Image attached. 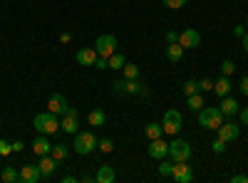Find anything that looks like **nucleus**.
I'll use <instances>...</instances> for the list:
<instances>
[{"label": "nucleus", "mask_w": 248, "mask_h": 183, "mask_svg": "<svg viewBox=\"0 0 248 183\" xmlns=\"http://www.w3.org/2000/svg\"><path fill=\"white\" fill-rule=\"evenodd\" d=\"M32 127H35V131H37V134H45V136L57 134V131H60L57 114H52L50 109H47V112H43V114H37V116L32 119Z\"/></svg>", "instance_id": "nucleus-1"}, {"label": "nucleus", "mask_w": 248, "mask_h": 183, "mask_svg": "<svg viewBox=\"0 0 248 183\" xmlns=\"http://www.w3.org/2000/svg\"><path fill=\"white\" fill-rule=\"evenodd\" d=\"M97 141H99V139H97L92 131H77L72 149H75V154H79V156H90V154L97 149Z\"/></svg>", "instance_id": "nucleus-2"}, {"label": "nucleus", "mask_w": 248, "mask_h": 183, "mask_svg": "<svg viewBox=\"0 0 248 183\" xmlns=\"http://www.w3.org/2000/svg\"><path fill=\"white\" fill-rule=\"evenodd\" d=\"M199 124L203 127V129H218L221 124H223V114H221V109L218 107H206L203 104V109L199 112Z\"/></svg>", "instance_id": "nucleus-3"}, {"label": "nucleus", "mask_w": 248, "mask_h": 183, "mask_svg": "<svg viewBox=\"0 0 248 183\" xmlns=\"http://www.w3.org/2000/svg\"><path fill=\"white\" fill-rule=\"evenodd\" d=\"M191 154H194V149H191V144L186 139H174L169 144V158L174 161V164L176 161H189Z\"/></svg>", "instance_id": "nucleus-4"}, {"label": "nucleus", "mask_w": 248, "mask_h": 183, "mask_svg": "<svg viewBox=\"0 0 248 183\" xmlns=\"http://www.w3.org/2000/svg\"><path fill=\"white\" fill-rule=\"evenodd\" d=\"M94 50H97L99 57H107V59H109V57L117 52V37L109 35V32H107V35H99V37L94 40Z\"/></svg>", "instance_id": "nucleus-5"}, {"label": "nucleus", "mask_w": 248, "mask_h": 183, "mask_svg": "<svg viewBox=\"0 0 248 183\" xmlns=\"http://www.w3.org/2000/svg\"><path fill=\"white\" fill-rule=\"evenodd\" d=\"M60 131H65V134H77L79 131V112L75 107H67V112L62 114Z\"/></svg>", "instance_id": "nucleus-6"}, {"label": "nucleus", "mask_w": 248, "mask_h": 183, "mask_svg": "<svg viewBox=\"0 0 248 183\" xmlns=\"http://www.w3.org/2000/svg\"><path fill=\"white\" fill-rule=\"evenodd\" d=\"M161 127H164V134H171L176 136L184 127V121H181V114L176 109H169L167 114H164V121H161Z\"/></svg>", "instance_id": "nucleus-7"}, {"label": "nucleus", "mask_w": 248, "mask_h": 183, "mask_svg": "<svg viewBox=\"0 0 248 183\" xmlns=\"http://www.w3.org/2000/svg\"><path fill=\"white\" fill-rule=\"evenodd\" d=\"M171 178L176 183H191L194 181V171L189 166V161H176L174 164V171H171Z\"/></svg>", "instance_id": "nucleus-8"}, {"label": "nucleus", "mask_w": 248, "mask_h": 183, "mask_svg": "<svg viewBox=\"0 0 248 183\" xmlns=\"http://www.w3.org/2000/svg\"><path fill=\"white\" fill-rule=\"evenodd\" d=\"M179 45H181L184 50H194V47H199V45H201V32L194 30V28L179 32Z\"/></svg>", "instance_id": "nucleus-9"}, {"label": "nucleus", "mask_w": 248, "mask_h": 183, "mask_svg": "<svg viewBox=\"0 0 248 183\" xmlns=\"http://www.w3.org/2000/svg\"><path fill=\"white\" fill-rule=\"evenodd\" d=\"M216 131H218V139H223L226 144H231V141H236L241 136V127L236 124V121H223Z\"/></svg>", "instance_id": "nucleus-10"}, {"label": "nucleus", "mask_w": 248, "mask_h": 183, "mask_svg": "<svg viewBox=\"0 0 248 183\" xmlns=\"http://www.w3.org/2000/svg\"><path fill=\"white\" fill-rule=\"evenodd\" d=\"M149 156L156 158V161H161V158H167V156H169V144L164 141V136L149 141Z\"/></svg>", "instance_id": "nucleus-11"}, {"label": "nucleus", "mask_w": 248, "mask_h": 183, "mask_svg": "<svg viewBox=\"0 0 248 183\" xmlns=\"http://www.w3.org/2000/svg\"><path fill=\"white\" fill-rule=\"evenodd\" d=\"M97 57H99V55H97L94 47H82V50H77V55H75L77 65H82V67H94Z\"/></svg>", "instance_id": "nucleus-12"}, {"label": "nucleus", "mask_w": 248, "mask_h": 183, "mask_svg": "<svg viewBox=\"0 0 248 183\" xmlns=\"http://www.w3.org/2000/svg\"><path fill=\"white\" fill-rule=\"evenodd\" d=\"M47 109H50L52 114H57V116L65 114V112H67V99H65V94L55 92V94L50 97V101H47Z\"/></svg>", "instance_id": "nucleus-13"}, {"label": "nucleus", "mask_w": 248, "mask_h": 183, "mask_svg": "<svg viewBox=\"0 0 248 183\" xmlns=\"http://www.w3.org/2000/svg\"><path fill=\"white\" fill-rule=\"evenodd\" d=\"M40 178H43V173H40V166L25 164L23 169H20V183H37Z\"/></svg>", "instance_id": "nucleus-14"}, {"label": "nucleus", "mask_w": 248, "mask_h": 183, "mask_svg": "<svg viewBox=\"0 0 248 183\" xmlns=\"http://www.w3.org/2000/svg\"><path fill=\"white\" fill-rule=\"evenodd\" d=\"M218 109H221V114H223V116H233V114H238V112H241V109H238V99H233V97H221Z\"/></svg>", "instance_id": "nucleus-15"}, {"label": "nucleus", "mask_w": 248, "mask_h": 183, "mask_svg": "<svg viewBox=\"0 0 248 183\" xmlns=\"http://www.w3.org/2000/svg\"><path fill=\"white\" fill-rule=\"evenodd\" d=\"M37 166H40V173H43V178H50V176L57 171V161L47 154V156H40V164H37Z\"/></svg>", "instance_id": "nucleus-16"}, {"label": "nucleus", "mask_w": 248, "mask_h": 183, "mask_svg": "<svg viewBox=\"0 0 248 183\" xmlns=\"http://www.w3.org/2000/svg\"><path fill=\"white\" fill-rule=\"evenodd\" d=\"M32 151H35L37 156H47V154L52 151V144L47 141V136H45V134H37V139L32 141Z\"/></svg>", "instance_id": "nucleus-17"}, {"label": "nucleus", "mask_w": 248, "mask_h": 183, "mask_svg": "<svg viewBox=\"0 0 248 183\" xmlns=\"http://www.w3.org/2000/svg\"><path fill=\"white\" fill-rule=\"evenodd\" d=\"M114 178H117V173H114V169L107 166V164H105V166H99V171H97V176H94L97 183H112Z\"/></svg>", "instance_id": "nucleus-18"}, {"label": "nucleus", "mask_w": 248, "mask_h": 183, "mask_svg": "<svg viewBox=\"0 0 248 183\" xmlns=\"http://www.w3.org/2000/svg\"><path fill=\"white\" fill-rule=\"evenodd\" d=\"M124 94H147V87L139 79H124Z\"/></svg>", "instance_id": "nucleus-19"}, {"label": "nucleus", "mask_w": 248, "mask_h": 183, "mask_svg": "<svg viewBox=\"0 0 248 183\" xmlns=\"http://www.w3.org/2000/svg\"><path fill=\"white\" fill-rule=\"evenodd\" d=\"M214 92H216L218 97H229V92H231V79L221 74L218 82H214Z\"/></svg>", "instance_id": "nucleus-20"}, {"label": "nucleus", "mask_w": 248, "mask_h": 183, "mask_svg": "<svg viewBox=\"0 0 248 183\" xmlns=\"http://www.w3.org/2000/svg\"><path fill=\"white\" fill-rule=\"evenodd\" d=\"M144 136H147L149 141L152 139H159V136H164V127L159 124V121H152V124L144 127Z\"/></svg>", "instance_id": "nucleus-21"}, {"label": "nucleus", "mask_w": 248, "mask_h": 183, "mask_svg": "<svg viewBox=\"0 0 248 183\" xmlns=\"http://www.w3.org/2000/svg\"><path fill=\"white\" fill-rule=\"evenodd\" d=\"M181 57H184V47L179 45V42H174V45H169L167 47V59H169V62H181Z\"/></svg>", "instance_id": "nucleus-22"}, {"label": "nucleus", "mask_w": 248, "mask_h": 183, "mask_svg": "<svg viewBox=\"0 0 248 183\" xmlns=\"http://www.w3.org/2000/svg\"><path fill=\"white\" fill-rule=\"evenodd\" d=\"M105 119H107L105 109H92V112H90V116H87L90 127H102V124H105Z\"/></svg>", "instance_id": "nucleus-23"}, {"label": "nucleus", "mask_w": 248, "mask_h": 183, "mask_svg": "<svg viewBox=\"0 0 248 183\" xmlns=\"http://www.w3.org/2000/svg\"><path fill=\"white\" fill-rule=\"evenodd\" d=\"M186 107H189L191 112H196V114H199V112L203 109V97H201L199 92H196V94H191V97H186Z\"/></svg>", "instance_id": "nucleus-24"}, {"label": "nucleus", "mask_w": 248, "mask_h": 183, "mask_svg": "<svg viewBox=\"0 0 248 183\" xmlns=\"http://www.w3.org/2000/svg\"><path fill=\"white\" fill-rule=\"evenodd\" d=\"M67 154H70V149H67L65 144H57V146L52 144V151H50V156L57 161V164H60V161H65V158H67Z\"/></svg>", "instance_id": "nucleus-25"}, {"label": "nucleus", "mask_w": 248, "mask_h": 183, "mask_svg": "<svg viewBox=\"0 0 248 183\" xmlns=\"http://www.w3.org/2000/svg\"><path fill=\"white\" fill-rule=\"evenodd\" d=\"M3 181L5 183H20V171L15 166H5L3 169Z\"/></svg>", "instance_id": "nucleus-26"}, {"label": "nucleus", "mask_w": 248, "mask_h": 183, "mask_svg": "<svg viewBox=\"0 0 248 183\" xmlns=\"http://www.w3.org/2000/svg\"><path fill=\"white\" fill-rule=\"evenodd\" d=\"M171 171H174V161L161 158V164H159V176H164V178H171Z\"/></svg>", "instance_id": "nucleus-27"}, {"label": "nucleus", "mask_w": 248, "mask_h": 183, "mask_svg": "<svg viewBox=\"0 0 248 183\" xmlns=\"http://www.w3.org/2000/svg\"><path fill=\"white\" fill-rule=\"evenodd\" d=\"M122 70H124V79H139V67H137V65L127 62Z\"/></svg>", "instance_id": "nucleus-28"}, {"label": "nucleus", "mask_w": 248, "mask_h": 183, "mask_svg": "<svg viewBox=\"0 0 248 183\" xmlns=\"http://www.w3.org/2000/svg\"><path fill=\"white\" fill-rule=\"evenodd\" d=\"M97 149H99L102 154H112V151H114V141H112V139H99V141H97Z\"/></svg>", "instance_id": "nucleus-29"}, {"label": "nucleus", "mask_w": 248, "mask_h": 183, "mask_svg": "<svg viewBox=\"0 0 248 183\" xmlns=\"http://www.w3.org/2000/svg\"><path fill=\"white\" fill-rule=\"evenodd\" d=\"M124 65H127V62H124V55L114 52V55L109 57V70H122Z\"/></svg>", "instance_id": "nucleus-30"}, {"label": "nucleus", "mask_w": 248, "mask_h": 183, "mask_svg": "<svg viewBox=\"0 0 248 183\" xmlns=\"http://www.w3.org/2000/svg\"><path fill=\"white\" fill-rule=\"evenodd\" d=\"M233 72H236L233 59H223V62H221V74H223V77H231Z\"/></svg>", "instance_id": "nucleus-31"}, {"label": "nucleus", "mask_w": 248, "mask_h": 183, "mask_svg": "<svg viewBox=\"0 0 248 183\" xmlns=\"http://www.w3.org/2000/svg\"><path fill=\"white\" fill-rule=\"evenodd\" d=\"M199 92V82H194V79H186L184 82V97H191Z\"/></svg>", "instance_id": "nucleus-32"}, {"label": "nucleus", "mask_w": 248, "mask_h": 183, "mask_svg": "<svg viewBox=\"0 0 248 183\" xmlns=\"http://www.w3.org/2000/svg\"><path fill=\"white\" fill-rule=\"evenodd\" d=\"M161 3L167 5V8H171V10H181L186 3H189V0H161Z\"/></svg>", "instance_id": "nucleus-33"}, {"label": "nucleus", "mask_w": 248, "mask_h": 183, "mask_svg": "<svg viewBox=\"0 0 248 183\" xmlns=\"http://www.w3.org/2000/svg\"><path fill=\"white\" fill-rule=\"evenodd\" d=\"M214 89V82L209 77H203V79H199V92H211Z\"/></svg>", "instance_id": "nucleus-34"}, {"label": "nucleus", "mask_w": 248, "mask_h": 183, "mask_svg": "<svg viewBox=\"0 0 248 183\" xmlns=\"http://www.w3.org/2000/svg\"><path fill=\"white\" fill-rule=\"evenodd\" d=\"M13 154V144H8L5 139H0V156H10Z\"/></svg>", "instance_id": "nucleus-35"}, {"label": "nucleus", "mask_w": 248, "mask_h": 183, "mask_svg": "<svg viewBox=\"0 0 248 183\" xmlns=\"http://www.w3.org/2000/svg\"><path fill=\"white\" fill-rule=\"evenodd\" d=\"M211 149H214V154H223L226 151V141L223 139H216L214 144H211Z\"/></svg>", "instance_id": "nucleus-36"}, {"label": "nucleus", "mask_w": 248, "mask_h": 183, "mask_svg": "<svg viewBox=\"0 0 248 183\" xmlns=\"http://www.w3.org/2000/svg\"><path fill=\"white\" fill-rule=\"evenodd\" d=\"M94 67H97V70H109V59H107V57H97Z\"/></svg>", "instance_id": "nucleus-37"}, {"label": "nucleus", "mask_w": 248, "mask_h": 183, "mask_svg": "<svg viewBox=\"0 0 248 183\" xmlns=\"http://www.w3.org/2000/svg\"><path fill=\"white\" fill-rule=\"evenodd\" d=\"M167 42H169V45H174V42H179V32H174V30H169V32H167Z\"/></svg>", "instance_id": "nucleus-38"}, {"label": "nucleus", "mask_w": 248, "mask_h": 183, "mask_svg": "<svg viewBox=\"0 0 248 183\" xmlns=\"http://www.w3.org/2000/svg\"><path fill=\"white\" fill-rule=\"evenodd\" d=\"M231 183H248V176L246 173H236V176H231Z\"/></svg>", "instance_id": "nucleus-39"}, {"label": "nucleus", "mask_w": 248, "mask_h": 183, "mask_svg": "<svg viewBox=\"0 0 248 183\" xmlns=\"http://www.w3.org/2000/svg\"><path fill=\"white\" fill-rule=\"evenodd\" d=\"M238 89L243 92V97H248V77H243V79H241V84H238Z\"/></svg>", "instance_id": "nucleus-40"}, {"label": "nucleus", "mask_w": 248, "mask_h": 183, "mask_svg": "<svg viewBox=\"0 0 248 183\" xmlns=\"http://www.w3.org/2000/svg\"><path fill=\"white\" fill-rule=\"evenodd\" d=\"M60 42H62V45L72 42V35H70V32H62V35H60Z\"/></svg>", "instance_id": "nucleus-41"}, {"label": "nucleus", "mask_w": 248, "mask_h": 183, "mask_svg": "<svg viewBox=\"0 0 248 183\" xmlns=\"http://www.w3.org/2000/svg\"><path fill=\"white\" fill-rule=\"evenodd\" d=\"M114 92H117V94L124 92V82H122V79H117V82H114Z\"/></svg>", "instance_id": "nucleus-42"}, {"label": "nucleus", "mask_w": 248, "mask_h": 183, "mask_svg": "<svg viewBox=\"0 0 248 183\" xmlns=\"http://www.w3.org/2000/svg\"><path fill=\"white\" fill-rule=\"evenodd\" d=\"M238 114H241V121H243L246 127H248V107H246V109H241Z\"/></svg>", "instance_id": "nucleus-43"}, {"label": "nucleus", "mask_w": 248, "mask_h": 183, "mask_svg": "<svg viewBox=\"0 0 248 183\" xmlns=\"http://www.w3.org/2000/svg\"><path fill=\"white\" fill-rule=\"evenodd\" d=\"M233 35H236V37H243V35H246L243 25H236V28H233Z\"/></svg>", "instance_id": "nucleus-44"}, {"label": "nucleus", "mask_w": 248, "mask_h": 183, "mask_svg": "<svg viewBox=\"0 0 248 183\" xmlns=\"http://www.w3.org/2000/svg\"><path fill=\"white\" fill-rule=\"evenodd\" d=\"M23 149H25L23 141H13V151H23Z\"/></svg>", "instance_id": "nucleus-45"}, {"label": "nucleus", "mask_w": 248, "mask_h": 183, "mask_svg": "<svg viewBox=\"0 0 248 183\" xmlns=\"http://www.w3.org/2000/svg\"><path fill=\"white\" fill-rule=\"evenodd\" d=\"M79 178L77 176H62V183H77Z\"/></svg>", "instance_id": "nucleus-46"}, {"label": "nucleus", "mask_w": 248, "mask_h": 183, "mask_svg": "<svg viewBox=\"0 0 248 183\" xmlns=\"http://www.w3.org/2000/svg\"><path fill=\"white\" fill-rule=\"evenodd\" d=\"M241 40H243V50H246V52H248V32H246V35H243V37H241Z\"/></svg>", "instance_id": "nucleus-47"}, {"label": "nucleus", "mask_w": 248, "mask_h": 183, "mask_svg": "<svg viewBox=\"0 0 248 183\" xmlns=\"http://www.w3.org/2000/svg\"><path fill=\"white\" fill-rule=\"evenodd\" d=\"M246 28H248V20H246Z\"/></svg>", "instance_id": "nucleus-48"}]
</instances>
